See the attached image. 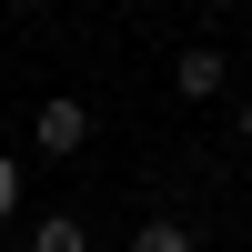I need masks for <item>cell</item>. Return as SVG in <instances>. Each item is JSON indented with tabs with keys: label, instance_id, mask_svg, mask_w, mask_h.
Returning <instances> with one entry per match:
<instances>
[{
	"label": "cell",
	"instance_id": "cell-2",
	"mask_svg": "<svg viewBox=\"0 0 252 252\" xmlns=\"http://www.w3.org/2000/svg\"><path fill=\"white\" fill-rule=\"evenodd\" d=\"M172 91L182 101H222L232 91V61H222L212 40H192V51H172Z\"/></svg>",
	"mask_w": 252,
	"mask_h": 252
},
{
	"label": "cell",
	"instance_id": "cell-1",
	"mask_svg": "<svg viewBox=\"0 0 252 252\" xmlns=\"http://www.w3.org/2000/svg\"><path fill=\"white\" fill-rule=\"evenodd\" d=\"M31 141H40V152H61V161H81V152H91V101H71V91H61V101H40Z\"/></svg>",
	"mask_w": 252,
	"mask_h": 252
},
{
	"label": "cell",
	"instance_id": "cell-5",
	"mask_svg": "<svg viewBox=\"0 0 252 252\" xmlns=\"http://www.w3.org/2000/svg\"><path fill=\"white\" fill-rule=\"evenodd\" d=\"M20 202H31V172H20V152H0V222H10Z\"/></svg>",
	"mask_w": 252,
	"mask_h": 252
},
{
	"label": "cell",
	"instance_id": "cell-6",
	"mask_svg": "<svg viewBox=\"0 0 252 252\" xmlns=\"http://www.w3.org/2000/svg\"><path fill=\"white\" fill-rule=\"evenodd\" d=\"M242 152H252V101H242Z\"/></svg>",
	"mask_w": 252,
	"mask_h": 252
},
{
	"label": "cell",
	"instance_id": "cell-4",
	"mask_svg": "<svg viewBox=\"0 0 252 252\" xmlns=\"http://www.w3.org/2000/svg\"><path fill=\"white\" fill-rule=\"evenodd\" d=\"M131 252H202V242H192V222L161 212V222H141V232H131Z\"/></svg>",
	"mask_w": 252,
	"mask_h": 252
},
{
	"label": "cell",
	"instance_id": "cell-3",
	"mask_svg": "<svg viewBox=\"0 0 252 252\" xmlns=\"http://www.w3.org/2000/svg\"><path fill=\"white\" fill-rule=\"evenodd\" d=\"M31 252H91V222L81 212H40L31 222Z\"/></svg>",
	"mask_w": 252,
	"mask_h": 252
}]
</instances>
